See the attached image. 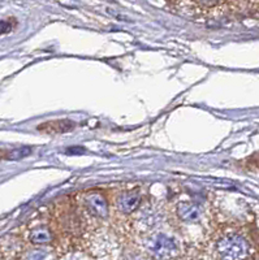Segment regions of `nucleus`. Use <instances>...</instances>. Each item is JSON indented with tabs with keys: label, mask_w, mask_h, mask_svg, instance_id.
<instances>
[{
	"label": "nucleus",
	"mask_w": 259,
	"mask_h": 260,
	"mask_svg": "<svg viewBox=\"0 0 259 260\" xmlns=\"http://www.w3.org/2000/svg\"><path fill=\"white\" fill-rule=\"evenodd\" d=\"M216 251L221 259H242L249 252V245L239 234H227L218 241Z\"/></svg>",
	"instance_id": "obj_1"
},
{
	"label": "nucleus",
	"mask_w": 259,
	"mask_h": 260,
	"mask_svg": "<svg viewBox=\"0 0 259 260\" xmlns=\"http://www.w3.org/2000/svg\"><path fill=\"white\" fill-rule=\"evenodd\" d=\"M148 248L150 252H153L158 257H169L177 251V245L172 238L164 236V234H158L149 240Z\"/></svg>",
	"instance_id": "obj_2"
},
{
	"label": "nucleus",
	"mask_w": 259,
	"mask_h": 260,
	"mask_svg": "<svg viewBox=\"0 0 259 260\" xmlns=\"http://www.w3.org/2000/svg\"><path fill=\"white\" fill-rule=\"evenodd\" d=\"M86 211L94 217L104 219L108 215V206L104 197L99 192H89L83 199Z\"/></svg>",
	"instance_id": "obj_3"
},
{
	"label": "nucleus",
	"mask_w": 259,
	"mask_h": 260,
	"mask_svg": "<svg viewBox=\"0 0 259 260\" xmlns=\"http://www.w3.org/2000/svg\"><path fill=\"white\" fill-rule=\"evenodd\" d=\"M142 202V197L139 192L137 191H128L120 195L118 199V210L124 215H130L137 208L139 207V204Z\"/></svg>",
	"instance_id": "obj_4"
},
{
	"label": "nucleus",
	"mask_w": 259,
	"mask_h": 260,
	"mask_svg": "<svg viewBox=\"0 0 259 260\" xmlns=\"http://www.w3.org/2000/svg\"><path fill=\"white\" fill-rule=\"evenodd\" d=\"M74 127H76V124L69 121V120H55V121H47L41 124L38 126V130L44 134L55 136V134L68 133V132L73 130Z\"/></svg>",
	"instance_id": "obj_5"
},
{
	"label": "nucleus",
	"mask_w": 259,
	"mask_h": 260,
	"mask_svg": "<svg viewBox=\"0 0 259 260\" xmlns=\"http://www.w3.org/2000/svg\"><path fill=\"white\" fill-rule=\"evenodd\" d=\"M177 216H179L181 221L194 224L199 220L200 210L197 204L183 202V203L177 204Z\"/></svg>",
	"instance_id": "obj_6"
},
{
	"label": "nucleus",
	"mask_w": 259,
	"mask_h": 260,
	"mask_svg": "<svg viewBox=\"0 0 259 260\" xmlns=\"http://www.w3.org/2000/svg\"><path fill=\"white\" fill-rule=\"evenodd\" d=\"M30 241L36 245H46L52 241V234L47 228H37L30 234Z\"/></svg>",
	"instance_id": "obj_7"
},
{
	"label": "nucleus",
	"mask_w": 259,
	"mask_h": 260,
	"mask_svg": "<svg viewBox=\"0 0 259 260\" xmlns=\"http://www.w3.org/2000/svg\"><path fill=\"white\" fill-rule=\"evenodd\" d=\"M12 20H7V21H0V34H7L12 30L13 24L11 22Z\"/></svg>",
	"instance_id": "obj_8"
},
{
	"label": "nucleus",
	"mask_w": 259,
	"mask_h": 260,
	"mask_svg": "<svg viewBox=\"0 0 259 260\" xmlns=\"http://www.w3.org/2000/svg\"><path fill=\"white\" fill-rule=\"evenodd\" d=\"M82 152H85V150H83L81 146H77V147H69L68 150H67V154H71V155L82 154Z\"/></svg>",
	"instance_id": "obj_9"
},
{
	"label": "nucleus",
	"mask_w": 259,
	"mask_h": 260,
	"mask_svg": "<svg viewBox=\"0 0 259 260\" xmlns=\"http://www.w3.org/2000/svg\"><path fill=\"white\" fill-rule=\"evenodd\" d=\"M2 159H12V152H9L8 150L0 148V160Z\"/></svg>",
	"instance_id": "obj_10"
}]
</instances>
